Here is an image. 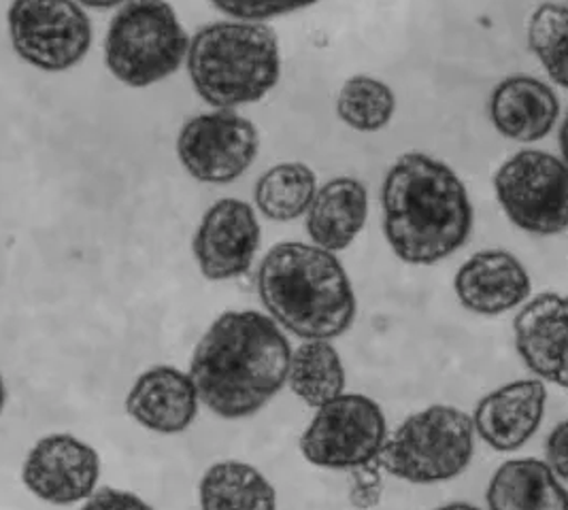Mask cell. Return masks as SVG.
Masks as SVG:
<instances>
[{
    "mask_svg": "<svg viewBox=\"0 0 568 510\" xmlns=\"http://www.w3.org/2000/svg\"><path fill=\"white\" fill-rule=\"evenodd\" d=\"M292 354L273 317L258 310H229L199 340L190 377L213 415L243 419L282 391Z\"/></svg>",
    "mask_w": 568,
    "mask_h": 510,
    "instance_id": "1",
    "label": "cell"
},
{
    "mask_svg": "<svg viewBox=\"0 0 568 510\" xmlns=\"http://www.w3.org/2000/svg\"><path fill=\"white\" fill-rule=\"evenodd\" d=\"M382 204L392 252L414 266H433L456 254L473 230L463 178L426 153H405L389 166Z\"/></svg>",
    "mask_w": 568,
    "mask_h": 510,
    "instance_id": "2",
    "label": "cell"
},
{
    "mask_svg": "<svg viewBox=\"0 0 568 510\" xmlns=\"http://www.w3.org/2000/svg\"><path fill=\"white\" fill-rule=\"evenodd\" d=\"M258 294L268 315L305 340L345 334L358 310L338 257L307 243H280L268 249L258 268Z\"/></svg>",
    "mask_w": 568,
    "mask_h": 510,
    "instance_id": "3",
    "label": "cell"
},
{
    "mask_svg": "<svg viewBox=\"0 0 568 510\" xmlns=\"http://www.w3.org/2000/svg\"><path fill=\"white\" fill-rule=\"evenodd\" d=\"M187 73L203 101L220 111L258 102L280 81L275 32L252 22H215L190 41Z\"/></svg>",
    "mask_w": 568,
    "mask_h": 510,
    "instance_id": "4",
    "label": "cell"
},
{
    "mask_svg": "<svg viewBox=\"0 0 568 510\" xmlns=\"http://www.w3.org/2000/svg\"><path fill=\"white\" fill-rule=\"evenodd\" d=\"M475 453V424L465 410L433 405L407 417L377 458L382 470L414 484L452 481Z\"/></svg>",
    "mask_w": 568,
    "mask_h": 510,
    "instance_id": "5",
    "label": "cell"
},
{
    "mask_svg": "<svg viewBox=\"0 0 568 510\" xmlns=\"http://www.w3.org/2000/svg\"><path fill=\"white\" fill-rule=\"evenodd\" d=\"M187 51L190 41L175 9L158 0L120 4L104 41L109 71L130 88H148L173 75Z\"/></svg>",
    "mask_w": 568,
    "mask_h": 510,
    "instance_id": "6",
    "label": "cell"
},
{
    "mask_svg": "<svg viewBox=\"0 0 568 510\" xmlns=\"http://www.w3.org/2000/svg\"><path fill=\"white\" fill-rule=\"evenodd\" d=\"M494 192L509 222L528 234L568 228V166L539 150L511 155L494 175Z\"/></svg>",
    "mask_w": 568,
    "mask_h": 510,
    "instance_id": "7",
    "label": "cell"
},
{
    "mask_svg": "<svg viewBox=\"0 0 568 510\" xmlns=\"http://www.w3.org/2000/svg\"><path fill=\"white\" fill-rule=\"evenodd\" d=\"M388 440L382 407L362 394H343L317 408L301 436V453L326 470H358L377 461Z\"/></svg>",
    "mask_w": 568,
    "mask_h": 510,
    "instance_id": "8",
    "label": "cell"
},
{
    "mask_svg": "<svg viewBox=\"0 0 568 510\" xmlns=\"http://www.w3.org/2000/svg\"><path fill=\"white\" fill-rule=\"evenodd\" d=\"M9 32L18 55L48 73L73 69L92 45V24L78 2H13Z\"/></svg>",
    "mask_w": 568,
    "mask_h": 510,
    "instance_id": "9",
    "label": "cell"
},
{
    "mask_svg": "<svg viewBox=\"0 0 568 510\" xmlns=\"http://www.w3.org/2000/svg\"><path fill=\"white\" fill-rule=\"evenodd\" d=\"M258 150V130L234 111L201 113L187 120L178 136L181 166L203 183H231L241 177Z\"/></svg>",
    "mask_w": 568,
    "mask_h": 510,
    "instance_id": "10",
    "label": "cell"
},
{
    "mask_svg": "<svg viewBox=\"0 0 568 510\" xmlns=\"http://www.w3.org/2000/svg\"><path fill=\"white\" fill-rule=\"evenodd\" d=\"M101 458L71 434L41 438L27 456L22 481L30 493L55 507H71L97 493Z\"/></svg>",
    "mask_w": 568,
    "mask_h": 510,
    "instance_id": "11",
    "label": "cell"
},
{
    "mask_svg": "<svg viewBox=\"0 0 568 510\" xmlns=\"http://www.w3.org/2000/svg\"><path fill=\"white\" fill-rule=\"evenodd\" d=\"M260 224L254 208L236 198H222L205 213L194 234L192 252L203 277H243L258 254Z\"/></svg>",
    "mask_w": 568,
    "mask_h": 510,
    "instance_id": "12",
    "label": "cell"
},
{
    "mask_svg": "<svg viewBox=\"0 0 568 510\" xmlns=\"http://www.w3.org/2000/svg\"><path fill=\"white\" fill-rule=\"evenodd\" d=\"M516 349L535 379L568 389V296L539 294L517 313Z\"/></svg>",
    "mask_w": 568,
    "mask_h": 510,
    "instance_id": "13",
    "label": "cell"
},
{
    "mask_svg": "<svg viewBox=\"0 0 568 510\" xmlns=\"http://www.w3.org/2000/svg\"><path fill=\"white\" fill-rule=\"evenodd\" d=\"M547 387L539 379L507 382L490 391L473 412L477 436L498 453L521 449L541 426Z\"/></svg>",
    "mask_w": 568,
    "mask_h": 510,
    "instance_id": "14",
    "label": "cell"
},
{
    "mask_svg": "<svg viewBox=\"0 0 568 510\" xmlns=\"http://www.w3.org/2000/svg\"><path fill=\"white\" fill-rule=\"evenodd\" d=\"M454 289L466 310L496 317L524 305L532 280L516 255L486 249L470 255L454 277Z\"/></svg>",
    "mask_w": 568,
    "mask_h": 510,
    "instance_id": "15",
    "label": "cell"
},
{
    "mask_svg": "<svg viewBox=\"0 0 568 510\" xmlns=\"http://www.w3.org/2000/svg\"><path fill=\"white\" fill-rule=\"evenodd\" d=\"M201 396L190 373L173 366L145 370L129 391L126 410L145 430L185 432L199 415Z\"/></svg>",
    "mask_w": 568,
    "mask_h": 510,
    "instance_id": "16",
    "label": "cell"
},
{
    "mask_svg": "<svg viewBox=\"0 0 568 510\" xmlns=\"http://www.w3.org/2000/svg\"><path fill=\"white\" fill-rule=\"evenodd\" d=\"M558 118L560 101L556 92L537 76H507L491 92V124L505 139L517 143L541 141Z\"/></svg>",
    "mask_w": 568,
    "mask_h": 510,
    "instance_id": "17",
    "label": "cell"
},
{
    "mask_svg": "<svg viewBox=\"0 0 568 510\" xmlns=\"http://www.w3.org/2000/svg\"><path fill=\"white\" fill-rule=\"evenodd\" d=\"M366 187L358 178L338 177L317 190L305 226L313 245L335 254L356 241L366 224Z\"/></svg>",
    "mask_w": 568,
    "mask_h": 510,
    "instance_id": "18",
    "label": "cell"
},
{
    "mask_svg": "<svg viewBox=\"0 0 568 510\" xmlns=\"http://www.w3.org/2000/svg\"><path fill=\"white\" fill-rule=\"evenodd\" d=\"M490 510H568L565 481L542 459H509L486 491Z\"/></svg>",
    "mask_w": 568,
    "mask_h": 510,
    "instance_id": "19",
    "label": "cell"
},
{
    "mask_svg": "<svg viewBox=\"0 0 568 510\" xmlns=\"http://www.w3.org/2000/svg\"><path fill=\"white\" fill-rule=\"evenodd\" d=\"M201 510H277L268 479L245 461L213 463L199 484Z\"/></svg>",
    "mask_w": 568,
    "mask_h": 510,
    "instance_id": "20",
    "label": "cell"
},
{
    "mask_svg": "<svg viewBox=\"0 0 568 510\" xmlns=\"http://www.w3.org/2000/svg\"><path fill=\"white\" fill-rule=\"evenodd\" d=\"M290 389L313 408L326 407L343 396L345 366L333 343L305 340L290 361Z\"/></svg>",
    "mask_w": 568,
    "mask_h": 510,
    "instance_id": "21",
    "label": "cell"
},
{
    "mask_svg": "<svg viewBox=\"0 0 568 510\" xmlns=\"http://www.w3.org/2000/svg\"><path fill=\"white\" fill-rule=\"evenodd\" d=\"M315 194V173L301 162H285L268 169L254 190L260 213L273 222L298 220L310 211Z\"/></svg>",
    "mask_w": 568,
    "mask_h": 510,
    "instance_id": "22",
    "label": "cell"
},
{
    "mask_svg": "<svg viewBox=\"0 0 568 510\" xmlns=\"http://www.w3.org/2000/svg\"><path fill=\"white\" fill-rule=\"evenodd\" d=\"M396 111V99L388 85L373 76H352L345 81L336 113L343 124L361 132H377L388 126Z\"/></svg>",
    "mask_w": 568,
    "mask_h": 510,
    "instance_id": "23",
    "label": "cell"
},
{
    "mask_svg": "<svg viewBox=\"0 0 568 510\" xmlns=\"http://www.w3.org/2000/svg\"><path fill=\"white\" fill-rule=\"evenodd\" d=\"M528 45L551 81L568 90V4H541L528 22Z\"/></svg>",
    "mask_w": 568,
    "mask_h": 510,
    "instance_id": "24",
    "label": "cell"
},
{
    "mask_svg": "<svg viewBox=\"0 0 568 510\" xmlns=\"http://www.w3.org/2000/svg\"><path fill=\"white\" fill-rule=\"evenodd\" d=\"M215 9L236 18L239 22L260 24L262 20L280 18L285 13H294L305 9V4H290V2H215Z\"/></svg>",
    "mask_w": 568,
    "mask_h": 510,
    "instance_id": "25",
    "label": "cell"
},
{
    "mask_svg": "<svg viewBox=\"0 0 568 510\" xmlns=\"http://www.w3.org/2000/svg\"><path fill=\"white\" fill-rule=\"evenodd\" d=\"M379 463L373 461L364 468L354 470V484L349 491L352 504L358 509H373L379 504L382 498V479H379Z\"/></svg>",
    "mask_w": 568,
    "mask_h": 510,
    "instance_id": "26",
    "label": "cell"
},
{
    "mask_svg": "<svg viewBox=\"0 0 568 510\" xmlns=\"http://www.w3.org/2000/svg\"><path fill=\"white\" fill-rule=\"evenodd\" d=\"M79 510H154L136 493L122 491L115 487L99 489Z\"/></svg>",
    "mask_w": 568,
    "mask_h": 510,
    "instance_id": "27",
    "label": "cell"
},
{
    "mask_svg": "<svg viewBox=\"0 0 568 510\" xmlns=\"http://www.w3.org/2000/svg\"><path fill=\"white\" fill-rule=\"evenodd\" d=\"M545 461L568 483V419L560 421L545 440Z\"/></svg>",
    "mask_w": 568,
    "mask_h": 510,
    "instance_id": "28",
    "label": "cell"
},
{
    "mask_svg": "<svg viewBox=\"0 0 568 510\" xmlns=\"http://www.w3.org/2000/svg\"><path fill=\"white\" fill-rule=\"evenodd\" d=\"M560 157H562V162L568 166V113L567 120L560 126Z\"/></svg>",
    "mask_w": 568,
    "mask_h": 510,
    "instance_id": "29",
    "label": "cell"
},
{
    "mask_svg": "<svg viewBox=\"0 0 568 510\" xmlns=\"http://www.w3.org/2000/svg\"><path fill=\"white\" fill-rule=\"evenodd\" d=\"M437 510H481L477 509V507H473V504H468V502H452V504H445V507H439Z\"/></svg>",
    "mask_w": 568,
    "mask_h": 510,
    "instance_id": "30",
    "label": "cell"
}]
</instances>
